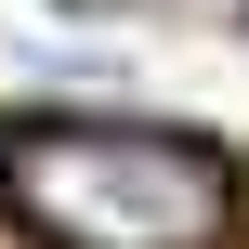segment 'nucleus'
<instances>
[{"label":"nucleus","mask_w":249,"mask_h":249,"mask_svg":"<svg viewBox=\"0 0 249 249\" xmlns=\"http://www.w3.org/2000/svg\"><path fill=\"white\" fill-rule=\"evenodd\" d=\"M79 13H118V0H79Z\"/></svg>","instance_id":"nucleus-2"},{"label":"nucleus","mask_w":249,"mask_h":249,"mask_svg":"<svg viewBox=\"0 0 249 249\" xmlns=\"http://www.w3.org/2000/svg\"><path fill=\"white\" fill-rule=\"evenodd\" d=\"M0 171H13V210L53 249H210L236 223L223 158L184 131H131V118H53Z\"/></svg>","instance_id":"nucleus-1"},{"label":"nucleus","mask_w":249,"mask_h":249,"mask_svg":"<svg viewBox=\"0 0 249 249\" xmlns=\"http://www.w3.org/2000/svg\"><path fill=\"white\" fill-rule=\"evenodd\" d=\"M0 158H13V144H0Z\"/></svg>","instance_id":"nucleus-3"}]
</instances>
